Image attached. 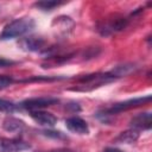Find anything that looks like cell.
Here are the masks:
<instances>
[{
    "mask_svg": "<svg viewBox=\"0 0 152 152\" xmlns=\"http://www.w3.org/2000/svg\"><path fill=\"white\" fill-rule=\"evenodd\" d=\"M52 25H57V28L59 32H63V33H66L69 32L72 26H74V21L71 20V18L69 17H65V15H61L58 18L55 19L53 24Z\"/></svg>",
    "mask_w": 152,
    "mask_h": 152,
    "instance_id": "5bb4252c",
    "label": "cell"
},
{
    "mask_svg": "<svg viewBox=\"0 0 152 152\" xmlns=\"http://www.w3.org/2000/svg\"><path fill=\"white\" fill-rule=\"evenodd\" d=\"M129 125L133 129H137V131L150 129L151 128V113L144 112V113H139V114L134 115L131 119Z\"/></svg>",
    "mask_w": 152,
    "mask_h": 152,
    "instance_id": "30bf717a",
    "label": "cell"
},
{
    "mask_svg": "<svg viewBox=\"0 0 152 152\" xmlns=\"http://www.w3.org/2000/svg\"><path fill=\"white\" fill-rule=\"evenodd\" d=\"M65 126L66 128L72 132V133H76V134H88L89 133V127H88V124L78 118V116H71V118H68L65 120Z\"/></svg>",
    "mask_w": 152,
    "mask_h": 152,
    "instance_id": "ba28073f",
    "label": "cell"
},
{
    "mask_svg": "<svg viewBox=\"0 0 152 152\" xmlns=\"http://www.w3.org/2000/svg\"><path fill=\"white\" fill-rule=\"evenodd\" d=\"M30 116L39 125L42 126H55L57 122V118L49 113V112H43V110H31L30 112Z\"/></svg>",
    "mask_w": 152,
    "mask_h": 152,
    "instance_id": "9c48e42d",
    "label": "cell"
},
{
    "mask_svg": "<svg viewBox=\"0 0 152 152\" xmlns=\"http://www.w3.org/2000/svg\"><path fill=\"white\" fill-rule=\"evenodd\" d=\"M24 126L25 125L21 120L13 116H7L2 122V127L7 132H20L24 128Z\"/></svg>",
    "mask_w": 152,
    "mask_h": 152,
    "instance_id": "4fadbf2b",
    "label": "cell"
},
{
    "mask_svg": "<svg viewBox=\"0 0 152 152\" xmlns=\"http://www.w3.org/2000/svg\"><path fill=\"white\" fill-rule=\"evenodd\" d=\"M150 101H151V95L142 96V97L129 99V100H126V101H122V102H118V103L113 104L112 107L104 109L102 115L118 114V113H121L124 110H127V109H131V108H134V107H139V106H141V104H144L146 102H150Z\"/></svg>",
    "mask_w": 152,
    "mask_h": 152,
    "instance_id": "3957f363",
    "label": "cell"
},
{
    "mask_svg": "<svg viewBox=\"0 0 152 152\" xmlns=\"http://www.w3.org/2000/svg\"><path fill=\"white\" fill-rule=\"evenodd\" d=\"M34 27V20L32 18H19L7 24L0 33V40H7L24 36Z\"/></svg>",
    "mask_w": 152,
    "mask_h": 152,
    "instance_id": "6da1fadb",
    "label": "cell"
},
{
    "mask_svg": "<svg viewBox=\"0 0 152 152\" xmlns=\"http://www.w3.org/2000/svg\"><path fill=\"white\" fill-rule=\"evenodd\" d=\"M19 48L24 51H28V52H33V51H39L44 48L45 45V40L42 37H37V36H28L25 38H21L20 42L18 43Z\"/></svg>",
    "mask_w": 152,
    "mask_h": 152,
    "instance_id": "52a82bcc",
    "label": "cell"
},
{
    "mask_svg": "<svg viewBox=\"0 0 152 152\" xmlns=\"http://www.w3.org/2000/svg\"><path fill=\"white\" fill-rule=\"evenodd\" d=\"M135 69H137V65L134 63H124V64H119V65L114 66L108 72L112 76H114L115 78H119V77H124V76H127V75L132 74Z\"/></svg>",
    "mask_w": 152,
    "mask_h": 152,
    "instance_id": "8fae6325",
    "label": "cell"
},
{
    "mask_svg": "<svg viewBox=\"0 0 152 152\" xmlns=\"http://www.w3.org/2000/svg\"><path fill=\"white\" fill-rule=\"evenodd\" d=\"M127 23H128V20L126 18L118 17V18L112 19L108 23H103L102 25L99 26L97 30L100 31V33L102 36H109V34H112L114 32H118V31L124 30L127 26Z\"/></svg>",
    "mask_w": 152,
    "mask_h": 152,
    "instance_id": "8992f818",
    "label": "cell"
},
{
    "mask_svg": "<svg viewBox=\"0 0 152 152\" xmlns=\"http://www.w3.org/2000/svg\"><path fill=\"white\" fill-rule=\"evenodd\" d=\"M62 4L63 2H61V1H50V0L46 1V0H44V1L34 2V6L37 8H39V10H42V11H52L55 7H58Z\"/></svg>",
    "mask_w": 152,
    "mask_h": 152,
    "instance_id": "2e32d148",
    "label": "cell"
},
{
    "mask_svg": "<svg viewBox=\"0 0 152 152\" xmlns=\"http://www.w3.org/2000/svg\"><path fill=\"white\" fill-rule=\"evenodd\" d=\"M30 147H31L30 144L20 139H8V138L0 139V152H21L28 150Z\"/></svg>",
    "mask_w": 152,
    "mask_h": 152,
    "instance_id": "5b68a950",
    "label": "cell"
},
{
    "mask_svg": "<svg viewBox=\"0 0 152 152\" xmlns=\"http://www.w3.org/2000/svg\"><path fill=\"white\" fill-rule=\"evenodd\" d=\"M70 58H71V55H68V56H51V57H49V58L42 64V66H43L44 69L53 68V66H56V65H58V64H62V63L68 62Z\"/></svg>",
    "mask_w": 152,
    "mask_h": 152,
    "instance_id": "9a60e30c",
    "label": "cell"
},
{
    "mask_svg": "<svg viewBox=\"0 0 152 152\" xmlns=\"http://www.w3.org/2000/svg\"><path fill=\"white\" fill-rule=\"evenodd\" d=\"M139 135H140L139 131L131 128V129H127L125 132H121L114 139V141L118 144H133L139 139Z\"/></svg>",
    "mask_w": 152,
    "mask_h": 152,
    "instance_id": "7c38bea8",
    "label": "cell"
},
{
    "mask_svg": "<svg viewBox=\"0 0 152 152\" xmlns=\"http://www.w3.org/2000/svg\"><path fill=\"white\" fill-rule=\"evenodd\" d=\"M43 134L46 135V137H52V138H55V139H62V138H65L61 132H55V131H44Z\"/></svg>",
    "mask_w": 152,
    "mask_h": 152,
    "instance_id": "d6986e66",
    "label": "cell"
},
{
    "mask_svg": "<svg viewBox=\"0 0 152 152\" xmlns=\"http://www.w3.org/2000/svg\"><path fill=\"white\" fill-rule=\"evenodd\" d=\"M51 152H75L72 150H68V148H58V150H53Z\"/></svg>",
    "mask_w": 152,
    "mask_h": 152,
    "instance_id": "7402d4cb",
    "label": "cell"
},
{
    "mask_svg": "<svg viewBox=\"0 0 152 152\" xmlns=\"http://www.w3.org/2000/svg\"><path fill=\"white\" fill-rule=\"evenodd\" d=\"M116 78L112 76L109 72H96V74H90L86 75L81 78H78V83L76 87L71 88V90H77V91H89L95 88H99L101 86H104L107 83H110L115 81Z\"/></svg>",
    "mask_w": 152,
    "mask_h": 152,
    "instance_id": "7a4b0ae2",
    "label": "cell"
},
{
    "mask_svg": "<svg viewBox=\"0 0 152 152\" xmlns=\"http://www.w3.org/2000/svg\"><path fill=\"white\" fill-rule=\"evenodd\" d=\"M13 83V78L11 76H6V75H0V90L7 88L8 86H11Z\"/></svg>",
    "mask_w": 152,
    "mask_h": 152,
    "instance_id": "ac0fdd59",
    "label": "cell"
},
{
    "mask_svg": "<svg viewBox=\"0 0 152 152\" xmlns=\"http://www.w3.org/2000/svg\"><path fill=\"white\" fill-rule=\"evenodd\" d=\"M17 108H18V107H17L13 102L0 99V110H1V112H10V113H11V112H14Z\"/></svg>",
    "mask_w": 152,
    "mask_h": 152,
    "instance_id": "e0dca14e",
    "label": "cell"
},
{
    "mask_svg": "<svg viewBox=\"0 0 152 152\" xmlns=\"http://www.w3.org/2000/svg\"><path fill=\"white\" fill-rule=\"evenodd\" d=\"M103 152H124V151L120 148H116V147H106L103 150Z\"/></svg>",
    "mask_w": 152,
    "mask_h": 152,
    "instance_id": "44dd1931",
    "label": "cell"
},
{
    "mask_svg": "<svg viewBox=\"0 0 152 152\" xmlns=\"http://www.w3.org/2000/svg\"><path fill=\"white\" fill-rule=\"evenodd\" d=\"M58 102V99L56 97H50V96H42V97H33V99H27L20 103V107L31 110H39L40 108H45L49 106H52Z\"/></svg>",
    "mask_w": 152,
    "mask_h": 152,
    "instance_id": "277c9868",
    "label": "cell"
},
{
    "mask_svg": "<svg viewBox=\"0 0 152 152\" xmlns=\"http://www.w3.org/2000/svg\"><path fill=\"white\" fill-rule=\"evenodd\" d=\"M15 64L14 61H11V59H6V58H2L0 57V68H6V66H11Z\"/></svg>",
    "mask_w": 152,
    "mask_h": 152,
    "instance_id": "ffe728a7",
    "label": "cell"
}]
</instances>
